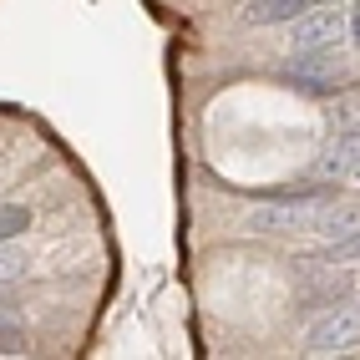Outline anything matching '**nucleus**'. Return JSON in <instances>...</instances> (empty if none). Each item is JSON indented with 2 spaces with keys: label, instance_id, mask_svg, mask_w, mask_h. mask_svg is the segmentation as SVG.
Here are the masks:
<instances>
[{
  "label": "nucleus",
  "instance_id": "1",
  "mask_svg": "<svg viewBox=\"0 0 360 360\" xmlns=\"http://www.w3.org/2000/svg\"><path fill=\"white\" fill-rule=\"evenodd\" d=\"M330 193L315 188V193H290V198H274V203H259L249 213V229L259 233H290V229H315L320 213H325Z\"/></svg>",
  "mask_w": 360,
  "mask_h": 360
},
{
  "label": "nucleus",
  "instance_id": "2",
  "mask_svg": "<svg viewBox=\"0 0 360 360\" xmlns=\"http://www.w3.org/2000/svg\"><path fill=\"white\" fill-rule=\"evenodd\" d=\"M355 340H360V304H345V300H335L325 315L304 330V350H315V355L350 350Z\"/></svg>",
  "mask_w": 360,
  "mask_h": 360
},
{
  "label": "nucleus",
  "instance_id": "3",
  "mask_svg": "<svg viewBox=\"0 0 360 360\" xmlns=\"http://www.w3.org/2000/svg\"><path fill=\"white\" fill-rule=\"evenodd\" d=\"M340 26H345V15H335V11H315V6H309L304 15H295L290 36H295L300 51H325V46H335Z\"/></svg>",
  "mask_w": 360,
  "mask_h": 360
},
{
  "label": "nucleus",
  "instance_id": "4",
  "mask_svg": "<svg viewBox=\"0 0 360 360\" xmlns=\"http://www.w3.org/2000/svg\"><path fill=\"white\" fill-rule=\"evenodd\" d=\"M315 0H254L249 6V20H264V26H279V20H295L304 15Z\"/></svg>",
  "mask_w": 360,
  "mask_h": 360
},
{
  "label": "nucleus",
  "instance_id": "5",
  "mask_svg": "<svg viewBox=\"0 0 360 360\" xmlns=\"http://www.w3.org/2000/svg\"><path fill=\"white\" fill-rule=\"evenodd\" d=\"M320 264H360V229L340 233V244L320 249Z\"/></svg>",
  "mask_w": 360,
  "mask_h": 360
},
{
  "label": "nucleus",
  "instance_id": "6",
  "mask_svg": "<svg viewBox=\"0 0 360 360\" xmlns=\"http://www.w3.org/2000/svg\"><path fill=\"white\" fill-rule=\"evenodd\" d=\"M31 229V208L26 203H6L0 208V244H11L15 233H26Z\"/></svg>",
  "mask_w": 360,
  "mask_h": 360
},
{
  "label": "nucleus",
  "instance_id": "7",
  "mask_svg": "<svg viewBox=\"0 0 360 360\" xmlns=\"http://www.w3.org/2000/svg\"><path fill=\"white\" fill-rule=\"evenodd\" d=\"M15 350H26V330H20V320H11L0 309V355H15Z\"/></svg>",
  "mask_w": 360,
  "mask_h": 360
},
{
  "label": "nucleus",
  "instance_id": "8",
  "mask_svg": "<svg viewBox=\"0 0 360 360\" xmlns=\"http://www.w3.org/2000/svg\"><path fill=\"white\" fill-rule=\"evenodd\" d=\"M20 274H26V254L11 249V244H0V284H11V279H20Z\"/></svg>",
  "mask_w": 360,
  "mask_h": 360
},
{
  "label": "nucleus",
  "instance_id": "9",
  "mask_svg": "<svg viewBox=\"0 0 360 360\" xmlns=\"http://www.w3.org/2000/svg\"><path fill=\"white\" fill-rule=\"evenodd\" d=\"M350 41H355V51H360V6L350 11Z\"/></svg>",
  "mask_w": 360,
  "mask_h": 360
},
{
  "label": "nucleus",
  "instance_id": "10",
  "mask_svg": "<svg viewBox=\"0 0 360 360\" xmlns=\"http://www.w3.org/2000/svg\"><path fill=\"white\" fill-rule=\"evenodd\" d=\"M355 178H360V162H355Z\"/></svg>",
  "mask_w": 360,
  "mask_h": 360
}]
</instances>
